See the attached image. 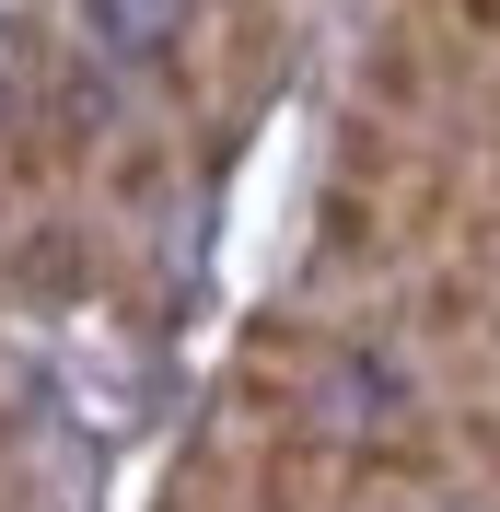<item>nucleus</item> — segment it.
<instances>
[{"instance_id":"obj_2","label":"nucleus","mask_w":500,"mask_h":512,"mask_svg":"<svg viewBox=\"0 0 500 512\" xmlns=\"http://www.w3.org/2000/svg\"><path fill=\"white\" fill-rule=\"evenodd\" d=\"M82 24H94L105 59H163V35L187 24V0H82Z\"/></svg>"},{"instance_id":"obj_1","label":"nucleus","mask_w":500,"mask_h":512,"mask_svg":"<svg viewBox=\"0 0 500 512\" xmlns=\"http://www.w3.org/2000/svg\"><path fill=\"white\" fill-rule=\"evenodd\" d=\"M12 291H24V303H82V291H94V233L59 222V210L24 222L12 233Z\"/></svg>"}]
</instances>
